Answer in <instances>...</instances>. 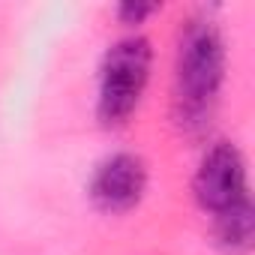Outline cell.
<instances>
[{
  "mask_svg": "<svg viewBox=\"0 0 255 255\" xmlns=\"http://www.w3.org/2000/svg\"><path fill=\"white\" fill-rule=\"evenodd\" d=\"M225 84V39L216 21L198 15L180 27L174 51V87H171V117L177 129L189 138L204 135Z\"/></svg>",
  "mask_w": 255,
  "mask_h": 255,
  "instance_id": "1",
  "label": "cell"
},
{
  "mask_svg": "<svg viewBox=\"0 0 255 255\" xmlns=\"http://www.w3.org/2000/svg\"><path fill=\"white\" fill-rule=\"evenodd\" d=\"M150 66L153 48L144 36H126L105 51L96 96V117L105 129H120L135 114L150 81Z\"/></svg>",
  "mask_w": 255,
  "mask_h": 255,
  "instance_id": "2",
  "label": "cell"
},
{
  "mask_svg": "<svg viewBox=\"0 0 255 255\" xmlns=\"http://www.w3.org/2000/svg\"><path fill=\"white\" fill-rule=\"evenodd\" d=\"M192 195L213 216L240 204L243 198H249L246 162H243V153L231 141H219L204 153V159L198 162V171L192 177Z\"/></svg>",
  "mask_w": 255,
  "mask_h": 255,
  "instance_id": "3",
  "label": "cell"
},
{
  "mask_svg": "<svg viewBox=\"0 0 255 255\" xmlns=\"http://www.w3.org/2000/svg\"><path fill=\"white\" fill-rule=\"evenodd\" d=\"M90 201L96 210L120 216L141 204L147 192V165L135 153H114L90 177Z\"/></svg>",
  "mask_w": 255,
  "mask_h": 255,
  "instance_id": "4",
  "label": "cell"
},
{
  "mask_svg": "<svg viewBox=\"0 0 255 255\" xmlns=\"http://www.w3.org/2000/svg\"><path fill=\"white\" fill-rule=\"evenodd\" d=\"M216 243L228 252V255H246L252 249V237H255V207L249 198H243L240 204L216 213Z\"/></svg>",
  "mask_w": 255,
  "mask_h": 255,
  "instance_id": "5",
  "label": "cell"
},
{
  "mask_svg": "<svg viewBox=\"0 0 255 255\" xmlns=\"http://www.w3.org/2000/svg\"><path fill=\"white\" fill-rule=\"evenodd\" d=\"M153 12H159V3H120L117 6V18L123 21V24H141V21H147Z\"/></svg>",
  "mask_w": 255,
  "mask_h": 255,
  "instance_id": "6",
  "label": "cell"
}]
</instances>
